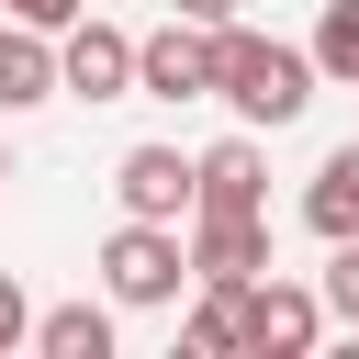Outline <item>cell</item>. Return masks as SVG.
I'll use <instances>...</instances> for the list:
<instances>
[{
  "label": "cell",
  "instance_id": "1",
  "mask_svg": "<svg viewBox=\"0 0 359 359\" xmlns=\"http://www.w3.org/2000/svg\"><path fill=\"white\" fill-rule=\"evenodd\" d=\"M213 101H236L247 123H292V112L314 101V45H280V34L213 22Z\"/></svg>",
  "mask_w": 359,
  "mask_h": 359
},
{
  "label": "cell",
  "instance_id": "9",
  "mask_svg": "<svg viewBox=\"0 0 359 359\" xmlns=\"http://www.w3.org/2000/svg\"><path fill=\"white\" fill-rule=\"evenodd\" d=\"M56 101V34L45 22H0V112Z\"/></svg>",
  "mask_w": 359,
  "mask_h": 359
},
{
  "label": "cell",
  "instance_id": "8",
  "mask_svg": "<svg viewBox=\"0 0 359 359\" xmlns=\"http://www.w3.org/2000/svg\"><path fill=\"white\" fill-rule=\"evenodd\" d=\"M112 191H123V213L180 224V213H191V157H180V146H123V157H112Z\"/></svg>",
  "mask_w": 359,
  "mask_h": 359
},
{
  "label": "cell",
  "instance_id": "15",
  "mask_svg": "<svg viewBox=\"0 0 359 359\" xmlns=\"http://www.w3.org/2000/svg\"><path fill=\"white\" fill-rule=\"evenodd\" d=\"M11 348H34V303H22V280L0 269V359H11Z\"/></svg>",
  "mask_w": 359,
  "mask_h": 359
},
{
  "label": "cell",
  "instance_id": "16",
  "mask_svg": "<svg viewBox=\"0 0 359 359\" xmlns=\"http://www.w3.org/2000/svg\"><path fill=\"white\" fill-rule=\"evenodd\" d=\"M0 11H11V22H45V34H67V22H79V0H0Z\"/></svg>",
  "mask_w": 359,
  "mask_h": 359
},
{
  "label": "cell",
  "instance_id": "12",
  "mask_svg": "<svg viewBox=\"0 0 359 359\" xmlns=\"http://www.w3.org/2000/svg\"><path fill=\"white\" fill-rule=\"evenodd\" d=\"M180 348H191V359H236V348H247V292H213V280H202V303H191Z\"/></svg>",
  "mask_w": 359,
  "mask_h": 359
},
{
  "label": "cell",
  "instance_id": "18",
  "mask_svg": "<svg viewBox=\"0 0 359 359\" xmlns=\"http://www.w3.org/2000/svg\"><path fill=\"white\" fill-rule=\"evenodd\" d=\"M0 180H11V146H0Z\"/></svg>",
  "mask_w": 359,
  "mask_h": 359
},
{
  "label": "cell",
  "instance_id": "11",
  "mask_svg": "<svg viewBox=\"0 0 359 359\" xmlns=\"http://www.w3.org/2000/svg\"><path fill=\"white\" fill-rule=\"evenodd\" d=\"M34 348L45 359H112V314L101 303H56V314H34Z\"/></svg>",
  "mask_w": 359,
  "mask_h": 359
},
{
  "label": "cell",
  "instance_id": "13",
  "mask_svg": "<svg viewBox=\"0 0 359 359\" xmlns=\"http://www.w3.org/2000/svg\"><path fill=\"white\" fill-rule=\"evenodd\" d=\"M314 79L359 90V0H325V22H314Z\"/></svg>",
  "mask_w": 359,
  "mask_h": 359
},
{
  "label": "cell",
  "instance_id": "17",
  "mask_svg": "<svg viewBox=\"0 0 359 359\" xmlns=\"http://www.w3.org/2000/svg\"><path fill=\"white\" fill-rule=\"evenodd\" d=\"M180 22H236V0H168Z\"/></svg>",
  "mask_w": 359,
  "mask_h": 359
},
{
  "label": "cell",
  "instance_id": "7",
  "mask_svg": "<svg viewBox=\"0 0 359 359\" xmlns=\"http://www.w3.org/2000/svg\"><path fill=\"white\" fill-rule=\"evenodd\" d=\"M258 202H269V157H258V135H224V146L191 157V213H258Z\"/></svg>",
  "mask_w": 359,
  "mask_h": 359
},
{
  "label": "cell",
  "instance_id": "5",
  "mask_svg": "<svg viewBox=\"0 0 359 359\" xmlns=\"http://www.w3.org/2000/svg\"><path fill=\"white\" fill-rule=\"evenodd\" d=\"M314 337H325V292L258 269V280H247V348H258V359H303Z\"/></svg>",
  "mask_w": 359,
  "mask_h": 359
},
{
  "label": "cell",
  "instance_id": "10",
  "mask_svg": "<svg viewBox=\"0 0 359 359\" xmlns=\"http://www.w3.org/2000/svg\"><path fill=\"white\" fill-rule=\"evenodd\" d=\"M303 224H314L325 247H337V236H359V135H348V146L303 180Z\"/></svg>",
  "mask_w": 359,
  "mask_h": 359
},
{
  "label": "cell",
  "instance_id": "4",
  "mask_svg": "<svg viewBox=\"0 0 359 359\" xmlns=\"http://www.w3.org/2000/svg\"><path fill=\"white\" fill-rule=\"evenodd\" d=\"M56 90H67V101H123V90H135V34L79 11V22L56 34Z\"/></svg>",
  "mask_w": 359,
  "mask_h": 359
},
{
  "label": "cell",
  "instance_id": "2",
  "mask_svg": "<svg viewBox=\"0 0 359 359\" xmlns=\"http://www.w3.org/2000/svg\"><path fill=\"white\" fill-rule=\"evenodd\" d=\"M180 280H191V236H180V224L123 213V224L101 236V292H112V303H180Z\"/></svg>",
  "mask_w": 359,
  "mask_h": 359
},
{
  "label": "cell",
  "instance_id": "6",
  "mask_svg": "<svg viewBox=\"0 0 359 359\" xmlns=\"http://www.w3.org/2000/svg\"><path fill=\"white\" fill-rule=\"evenodd\" d=\"M269 269V213H191V280L247 292Z\"/></svg>",
  "mask_w": 359,
  "mask_h": 359
},
{
  "label": "cell",
  "instance_id": "14",
  "mask_svg": "<svg viewBox=\"0 0 359 359\" xmlns=\"http://www.w3.org/2000/svg\"><path fill=\"white\" fill-rule=\"evenodd\" d=\"M314 292H325V314H337V325H359V236H337V258H325V280H314Z\"/></svg>",
  "mask_w": 359,
  "mask_h": 359
},
{
  "label": "cell",
  "instance_id": "3",
  "mask_svg": "<svg viewBox=\"0 0 359 359\" xmlns=\"http://www.w3.org/2000/svg\"><path fill=\"white\" fill-rule=\"evenodd\" d=\"M135 90L146 101H213V22H157V34H135Z\"/></svg>",
  "mask_w": 359,
  "mask_h": 359
}]
</instances>
